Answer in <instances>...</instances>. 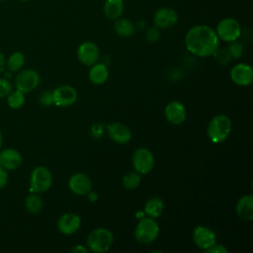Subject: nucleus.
<instances>
[{
    "instance_id": "f257e3e1",
    "label": "nucleus",
    "mask_w": 253,
    "mask_h": 253,
    "mask_svg": "<svg viewBox=\"0 0 253 253\" xmlns=\"http://www.w3.org/2000/svg\"><path fill=\"white\" fill-rule=\"evenodd\" d=\"M219 39L215 31L206 25L192 27L186 34L185 44L187 49L198 56L207 57L212 55L218 47Z\"/></svg>"
},
{
    "instance_id": "f03ea898",
    "label": "nucleus",
    "mask_w": 253,
    "mask_h": 253,
    "mask_svg": "<svg viewBox=\"0 0 253 253\" xmlns=\"http://www.w3.org/2000/svg\"><path fill=\"white\" fill-rule=\"evenodd\" d=\"M232 127L231 120L226 115H216L209 123L207 134L213 143H219L225 140L230 134Z\"/></svg>"
},
{
    "instance_id": "7ed1b4c3",
    "label": "nucleus",
    "mask_w": 253,
    "mask_h": 253,
    "mask_svg": "<svg viewBox=\"0 0 253 253\" xmlns=\"http://www.w3.org/2000/svg\"><path fill=\"white\" fill-rule=\"evenodd\" d=\"M113 241V233L105 227H98L93 229L87 237L88 248L90 251L95 253L108 251L111 248Z\"/></svg>"
},
{
    "instance_id": "20e7f679",
    "label": "nucleus",
    "mask_w": 253,
    "mask_h": 253,
    "mask_svg": "<svg viewBox=\"0 0 253 253\" xmlns=\"http://www.w3.org/2000/svg\"><path fill=\"white\" fill-rule=\"evenodd\" d=\"M52 175L45 166H37L30 176V190L32 193H44L51 187Z\"/></svg>"
},
{
    "instance_id": "39448f33",
    "label": "nucleus",
    "mask_w": 253,
    "mask_h": 253,
    "mask_svg": "<svg viewBox=\"0 0 253 253\" xmlns=\"http://www.w3.org/2000/svg\"><path fill=\"white\" fill-rule=\"evenodd\" d=\"M159 233V225L152 217H144L139 220L135 229L134 237L141 244L153 242Z\"/></svg>"
},
{
    "instance_id": "423d86ee",
    "label": "nucleus",
    "mask_w": 253,
    "mask_h": 253,
    "mask_svg": "<svg viewBox=\"0 0 253 253\" xmlns=\"http://www.w3.org/2000/svg\"><path fill=\"white\" fill-rule=\"evenodd\" d=\"M41 82V76L34 69L20 70L14 79V87L24 94L35 90Z\"/></svg>"
},
{
    "instance_id": "0eeeda50",
    "label": "nucleus",
    "mask_w": 253,
    "mask_h": 253,
    "mask_svg": "<svg viewBox=\"0 0 253 253\" xmlns=\"http://www.w3.org/2000/svg\"><path fill=\"white\" fill-rule=\"evenodd\" d=\"M215 34L218 39L230 42L236 41L239 38L241 34V28L237 20L233 18H224L217 24Z\"/></svg>"
},
{
    "instance_id": "6e6552de",
    "label": "nucleus",
    "mask_w": 253,
    "mask_h": 253,
    "mask_svg": "<svg viewBox=\"0 0 253 253\" xmlns=\"http://www.w3.org/2000/svg\"><path fill=\"white\" fill-rule=\"evenodd\" d=\"M132 165L134 170L139 174L149 173L154 166V156L152 152L145 148H137L132 155Z\"/></svg>"
},
{
    "instance_id": "1a4fd4ad",
    "label": "nucleus",
    "mask_w": 253,
    "mask_h": 253,
    "mask_svg": "<svg viewBox=\"0 0 253 253\" xmlns=\"http://www.w3.org/2000/svg\"><path fill=\"white\" fill-rule=\"evenodd\" d=\"M53 104L58 107H68L77 100V92L70 85H61L52 91Z\"/></svg>"
},
{
    "instance_id": "9d476101",
    "label": "nucleus",
    "mask_w": 253,
    "mask_h": 253,
    "mask_svg": "<svg viewBox=\"0 0 253 253\" xmlns=\"http://www.w3.org/2000/svg\"><path fill=\"white\" fill-rule=\"evenodd\" d=\"M100 56V50L96 43L92 42H84L77 49V57L81 63L87 66L95 64Z\"/></svg>"
},
{
    "instance_id": "9b49d317",
    "label": "nucleus",
    "mask_w": 253,
    "mask_h": 253,
    "mask_svg": "<svg viewBox=\"0 0 253 253\" xmlns=\"http://www.w3.org/2000/svg\"><path fill=\"white\" fill-rule=\"evenodd\" d=\"M193 241L199 248L207 250L216 242L215 233L207 226H196L193 230Z\"/></svg>"
},
{
    "instance_id": "f8f14e48",
    "label": "nucleus",
    "mask_w": 253,
    "mask_h": 253,
    "mask_svg": "<svg viewBox=\"0 0 253 253\" xmlns=\"http://www.w3.org/2000/svg\"><path fill=\"white\" fill-rule=\"evenodd\" d=\"M178 22V15L176 11L169 7H162L155 11L153 16V23L158 29L171 28Z\"/></svg>"
},
{
    "instance_id": "ddd939ff",
    "label": "nucleus",
    "mask_w": 253,
    "mask_h": 253,
    "mask_svg": "<svg viewBox=\"0 0 253 253\" xmlns=\"http://www.w3.org/2000/svg\"><path fill=\"white\" fill-rule=\"evenodd\" d=\"M230 78L238 86H248L253 81V69L246 63H238L232 67Z\"/></svg>"
},
{
    "instance_id": "4468645a",
    "label": "nucleus",
    "mask_w": 253,
    "mask_h": 253,
    "mask_svg": "<svg viewBox=\"0 0 253 253\" xmlns=\"http://www.w3.org/2000/svg\"><path fill=\"white\" fill-rule=\"evenodd\" d=\"M23 162L21 153L12 147H7L0 150V166L7 171L18 169Z\"/></svg>"
},
{
    "instance_id": "2eb2a0df",
    "label": "nucleus",
    "mask_w": 253,
    "mask_h": 253,
    "mask_svg": "<svg viewBox=\"0 0 253 253\" xmlns=\"http://www.w3.org/2000/svg\"><path fill=\"white\" fill-rule=\"evenodd\" d=\"M68 188L76 195H87L92 189V182L90 178L83 173H75L68 180Z\"/></svg>"
},
{
    "instance_id": "dca6fc26",
    "label": "nucleus",
    "mask_w": 253,
    "mask_h": 253,
    "mask_svg": "<svg viewBox=\"0 0 253 253\" xmlns=\"http://www.w3.org/2000/svg\"><path fill=\"white\" fill-rule=\"evenodd\" d=\"M80 225H81L80 216L72 212H66L62 214L57 221V228L59 232L65 235L73 234L79 229Z\"/></svg>"
},
{
    "instance_id": "f3484780",
    "label": "nucleus",
    "mask_w": 253,
    "mask_h": 253,
    "mask_svg": "<svg viewBox=\"0 0 253 253\" xmlns=\"http://www.w3.org/2000/svg\"><path fill=\"white\" fill-rule=\"evenodd\" d=\"M109 137L120 144L127 143L131 138L130 129L122 123H112L107 126Z\"/></svg>"
},
{
    "instance_id": "a211bd4d",
    "label": "nucleus",
    "mask_w": 253,
    "mask_h": 253,
    "mask_svg": "<svg viewBox=\"0 0 253 253\" xmlns=\"http://www.w3.org/2000/svg\"><path fill=\"white\" fill-rule=\"evenodd\" d=\"M165 117L168 122L174 125H180L186 120L185 106L179 101H172L167 104L164 110Z\"/></svg>"
},
{
    "instance_id": "6ab92c4d",
    "label": "nucleus",
    "mask_w": 253,
    "mask_h": 253,
    "mask_svg": "<svg viewBox=\"0 0 253 253\" xmlns=\"http://www.w3.org/2000/svg\"><path fill=\"white\" fill-rule=\"evenodd\" d=\"M237 215L246 221H250L253 218V196L251 194L242 196L236 204Z\"/></svg>"
},
{
    "instance_id": "aec40b11",
    "label": "nucleus",
    "mask_w": 253,
    "mask_h": 253,
    "mask_svg": "<svg viewBox=\"0 0 253 253\" xmlns=\"http://www.w3.org/2000/svg\"><path fill=\"white\" fill-rule=\"evenodd\" d=\"M103 12L109 20H117L124 12V1L106 0L103 6Z\"/></svg>"
},
{
    "instance_id": "412c9836",
    "label": "nucleus",
    "mask_w": 253,
    "mask_h": 253,
    "mask_svg": "<svg viewBox=\"0 0 253 253\" xmlns=\"http://www.w3.org/2000/svg\"><path fill=\"white\" fill-rule=\"evenodd\" d=\"M109 77V69L104 63H95L89 71V79L96 85L103 84Z\"/></svg>"
},
{
    "instance_id": "4be33fe9",
    "label": "nucleus",
    "mask_w": 253,
    "mask_h": 253,
    "mask_svg": "<svg viewBox=\"0 0 253 253\" xmlns=\"http://www.w3.org/2000/svg\"><path fill=\"white\" fill-rule=\"evenodd\" d=\"M114 29L119 36L125 37V38L131 37L135 32L133 23L126 18H121V17L116 20Z\"/></svg>"
},
{
    "instance_id": "5701e85b",
    "label": "nucleus",
    "mask_w": 253,
    "mask_h": 253,
    "mask_svg": "<svg viewBox=\"0 0 253 253\" xmlns=\"http://www.w3.org/2000/svg\"><path fill=\"white\" fill-rule=\"evenodd\" d=\"M163 210H164V203L160 198H157V197L149 199L144 206L145 213L152 218L160 216L161 213L163 212Z\"/></svg>"
},
{
    "instance_id": "b1692460",
    "label": "nucleus",
    "mask_w": 253,
    "mask_h": 253,
    "mask_svg": "<svg viewBox=\"0 0 253 253\" xmlns=\"http://www.w3.org/2000/svg\"><path fill=\"white\" fill-rule=\"evenodd\" d=\"M25 63V56L20 51H15L6 58V70L10 73L18 72L22 69Z\"/></svg>"
},
{
    "instance_id": "393cba45",
    "label": "nucleus",
    "mask_w": 253,
    "mask_h": 253,
    "mask_svg": "<svg viewBox=\"0 0 253 253\" xmlns=\"http://www.w3.org/2000/svg\"><path fill=\"white\" fill-rule=\"evenodd\" d=\"M26 210L33 214L39 213L42 209V200L38 193H32L25 199Z\"/></svg>"
},
{
    "instance_id": "a878e982",
    "label": "nucleus",
    "mask_w": 253,
    "mask_h": 253,
    "mask_svg": "<svg viewBox=\"0 0 253 253\" xmlns=\"http://www.w3.org/2000/svg\"><path fill=\"white\" fill-rule=\"evenodd\" d=\"M7 104L11 109L17 110L24 106L26 98L25 94L19 90H13L7 97Z\"/></svg>"
},
{
    "instance_id": "bb28decb",
    "label": "nucleus",
    "mask_w": 253,
    "mask_h": 253,
    "mask_svg": "<svg viewBox=\"0 0 253 253\" xmlns=\"http://www.w3.org/2000/svg\"><path fill=\"white\" fill-rule=\"evenodd\" d=\"M140 181L141 178L139 173H137L136 171L128 172L123 178V185L127 190H133L139 186Z\"/></svg>"
},
{
    "instance_id": "cd10ccee",
    "label": "nucleus",
    "mask_w": 253,
    "mask_h": 253,
    "mask_svg": "<svg viewBox=\"0 0 253 253\" xmlns=\"http://www.w3.org/2000/svg\"><path fill=\"white\" fill-rule=\"evenodd\" d=\"M212 55H213L215 61L218 62L219 64H222V65H225V64L229 63L232 59L231 54H230L228 48H226V47H221V48L217 47L214 50V52L212 53Z\"/></svg>"
},
{
    "instance_id": "c85d7f7f",
    "label": "nucleus",
    "mask_w": 253,
    "mask_h": 253,
    "mask_svg": "<svg viewBox=\"0 0 253 253\" xmlns=\"http://www.w3.org/2000/svg\"><path fill=\"white\" fill-rule=\"evenodd\" d=\"M13 90V83L5 77H0V99L6 98Z\"/></svg>"
},
{
    "instance_id": "c756f323",
    "label": "nucleus",
    "mask_w": 253,
    "mask_h": 253,
    "mask_svg": "<svg viewBox=\"0 0 253 253\" xmlns=\"http://www.w3.org/2000/svg\"><path fill=\"white\" fill-rule=\"evenodd\" d=\"M227 48H228L232 58H239V57H241V55L243 54V51H244L242 43L237 42V41L230 42V43H229Z\"/></svg>"
},
{
    "instance_id": "7c9ffc66",
    "label": "nucleus",
    "mask_w": 253,
    "mask_h": 253,
    "mask_svg": "<svg viewBox=\"0 0 253 253\" xmlns=\"http://www.w3.org/2000/svg\"><path fill=\"white\" fill-rule=\"evenodd\" d=\"M39 101L42 106L48 107L51 106L53 104V98H52V91H43L40 97H39Z\"/></svg>"
},
{
    "instance_id": "2f4dec72",
    "label": "nucleus",
    "mask_w": 253,
    "mask_h": 253,
    "mask_svg": "<svg viewBox=\"0 0 253 253\" xmlns=\"http://www.w3.org/2000/svg\"><path fill=\"white\" fill-rule=\"evenodd\" d=\"M145 37H146V40L149 42H156L159 37H160V32H159V29L157 27H151L149 28L147 31H146V34H145Z\"/></svg>"
},
{
    "instance_id": "473e14b6",
    "label": "nucleus",
    "mask_w": 253,
    "mask_h": 253,
    "mask_svg": "<svg viewBox=\"0 0 253 253\" xmlns=\"http://www.w3.org/2000/svg\"><path fill=\"white\" fill-rule=\"evenodd\" d=\"M207 253H227V248L222 244H216V242L211 245L210 248L205 250Z\"/></svg>"
},
{
    "instance_id": "72a5a7b5",
    "label": "nucleus",
    "mask_w": 253,
    "mask_h": 253,
    "mask_svg": "<svg viewBox=\"0 0 253 253\" xmlns=\"http://www.w3.org/2000/svg\"><path fill=\"white\" fill-rule=\"evenodd\" d=\"M8 171L0 166V189L4 188L8 183Z\"/></svg>"
},
{
    "instance_id": "f704fd0d",
    "label": "nucleus",
    "mask_w": 253,
    "mask_h": 253,
    "mask_svg": "<svg viewBox=\"0 0 253 253\" xmlns=\"http://www.w3.org/2000/svg\"><path fill=\"white\" fill-rule=\"evenodd\" d=\"M6 70V57L4 53L0 52V74Z\"/></svg>"
},
{
    "instance_id": "c9c22d12",
    "label": "nucleus",
    "mask_w": 253,
    "mask_h": 253,
    "mask_svg": "<svg viewBox=\"0 0 253 253\" xmlns=\"http://www.w3.org/2000/svg\"><path fill=\"white\" fill-rule=\"evenodd\" d=\"M70 251H71V252H75V253H78V252L86 253V252H88L87 248H85V247L82 246V245H76V246H74Z\"/></svg>"
},
{
    "instance_id": "e433bc0d",
    "label": "nucleus",
    "mask_w": 253,
    "mask_h": 253,
    "mask_svg": "<svg viewBox=\"0 0 253 253\" xmlns=\"http://www.w3.org/2000/svg\"><path fill=\"white\" fill-rule=\"evenodd\" d=\"M88 196H89V200L90 201H96L97 200V194L94 193V192H89L88 193Z\"/></svg>"
},
{
    "instance_id": "4c0bfd02",
    "label": "nucleus",
    "mask_w": 253,
    "mask_h": 253,
    "mask_svg": "<svg viewBox=\"0 0 253 253\" xmlns=\"http://www.w3.org/2000/svg\"><path fill=\"white\" fill-rule=\"evenodd\" d=\"M2 142H3V135H2V132L0 130V150L2 148Z\"/></svg>"
},
{
    "instance_id": "58836bf2",
    "label": "nucleus",
    "mask_w": 253,
    "mask_h": 253,
    "mask_svg": "<svg viewBox=\"0 0 253 253\" xmlns=\"http://www.w3.org/2000/svg\"><path fill=\"white\" fill-rule=\"evenodd\" d=\"M20 1H23V2H27V1H30V0H20Z\"/></svg>"
},
{
    "instance_id": "ea45409f",
    "label": "nucleus",
    "mask_w": 253,
    "mask_h": 253,
    "mask_svg": "<svg viewBox=\"0 0 253 253\" xmlns=\"http://www.w3.org/2000/svg\"><path fill=\"white\" fill-rule=\"evenodd\" d=\"M0 1H6V0H0Z\"/></svg>"
}]
</instances>
